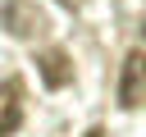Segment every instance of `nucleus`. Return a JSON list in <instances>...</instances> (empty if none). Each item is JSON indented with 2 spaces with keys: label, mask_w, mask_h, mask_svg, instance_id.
<instances>
[{
  "label": "nucleus",
  "mask_w": 146,
  "mask_h": 137,
  "mask_svg": "<svg viewBox=\"0 0 146 137\" xmlns=\"http://www.w3.org/2000/svg\"><path fill=\"white\" fill-rule=\"evenodd\" d=\"M146 100V50H128L119 64V105L137 110Z\"/></svg>",
  "instance_id": "f257e3e1"
},
{
  "label": "nucleus",
  "mask_w": 146,
  "mask_h": 137,
  "mask_svg": "<svg viewBox=\"0 0 146 137\" xmlns=\"http://www.w3.org/2000/svg\"><path fill=\"white\" fill-rule=\"evenodd\" d=\"M0 18H5V32H9V37H18V41H27V37H41V32H46V14H41L36 5H27V0H5Z\"/></svg>",
  "instance_id": "f03ea898"
},
{
  "label": "nucleus",
  "mask_w": 146,
  "mask_h": 137,
  "mask_svg": "<svg viewBox=\"0 0 146 137\" xmlns=\"http://www.w3.org/2000/svg\"><path fill=\"white\" fill-rule=\"evenodd\" d=\"M36 73H41V82H46L50 91H59V87L73 82V64H68L64 50H41V55H36Z\"/></svg>",
  "instance_id": "7ed1b4c3"
},
{
  "label": "nucleus",
  "mask_w": 146,
  "mask_h": 137,
  "mask_svg": "<svg viewBox=\"0 0 146 137\" xmlns=\"http://www.w3.org/2000/svg\"><path fill=\"white\" fill-rule=\"evenodd\" d=\"M18 123H23V87H18V78H9V82H5V119H0V137H14Z\"/></svg>",
  "instance_id": "20e7f679"
},
{
  "label": "nucleus",
  "mask_w": 146,
  "mask_h": 137,
  "mask_svg": "<svg viewBox=\"0 0 146 137\" xmlns=\"http://www.w3.org/2000/svg\"><path fill=\"white\" fill-rule=\"evenodd\" d=\"M59 5H64V9H82V0H59Z\"/></svg>",
  "instance_id": "39448f33"
},
{
  "label": "nucleus",
  "mask_w": 146,
  "mask_h": 137,
  "mask_svg": "<svg viewBox=\"0 0 146 137\" xmlns=\"http://www.w3.org/2000/svg\"><path fill=\"white\" fill-rule=\"evenodd\" d=\"M82 137H105V128H87V132H82Z\"/></svg>",
  "instance_id": "423d86ee"
}]
</instances>
